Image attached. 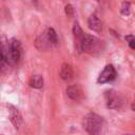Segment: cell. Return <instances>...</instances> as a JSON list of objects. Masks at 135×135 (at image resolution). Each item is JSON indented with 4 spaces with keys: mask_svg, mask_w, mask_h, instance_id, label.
Returning a JSON list of instances; mask_svg holds the SVG:
<instances>
[{
    "mask_svg": "<svg viewBox=\"0 0 135 135\" xmlns=\"http://www.w3.org/2000/svg\"><path fill=\"white\" fill-rule=\"evenodd\" d=\"M0 56L9 65H16L21 56V45L16 39L9 40L0 47Z\"/></svg>",
    "mask_w": 135,
    "mask_h": 135,
    "instance_id": "obj_1",
    "label": "cell"
},
{
    "mask_svg": "<svg viewBox=\"0 0 135 135\" xmlns=\"http://www.w3.org/2000/svg\"><path fill=\"white\" fill-rule=\"evenodd\" d=\"M83 128L90 135H100L103 128V119L95 113H89L83 118Z\"/></svg>",
    "mask_w": 135,
    "mask_h": 135,
    "instance_id": "obj_2",
    "label": "cell"
},
{
    "mask_svg": "<svg viewBox=\"0 0 135 135\" xmlns=\"http://www.w3.org/2000/svg\"><path fill=\"white\" fill-rule=\"evenodd\" d=\"M79 50H81L85 53H89V54H96L101 51V41L94 36L84 34V36L80 42Z\"/></svg>",
    "mask_w": 135,
    "mask_h": 135,
    "instance_id": "obj_3",
    "label": "cell"
},
{
    "mask_svg": "<svg viewBox=\"0 0 135 135\" xmlns=\"http://www.w3.org/2000/svg\"><path fill=\"white\" fill-rule=\"evenodd\" d=\"M104 99L109 109H117L122 104V99L114 90H108L104 93Z\"/></svg>",
    "mask_w": 135,
    "mask_h": 135,
    "instance_id": "obj_4",
    "label": "cell"
},
{
    "mask_svg": "<svg viewBox=\"0 0 135 135\" xmlns=\"http://www.w3.org/2000/svg\"><path fill=\"white\" fill-rule=\"evenodd\" d=\"M115 77H116L115 68L112 64H108V65H105V68L103 69V71L100 73L97 81L99 83H105V82H110V81L114 80Z\"/></svg>",
    "mask_w": 135,
    "mask_h": 135,
    "instance_id": "obj_5",
    "label": "cell"
},
{
    "mask_svg": "<svg viewBox=\"0 0 135 135\" xmlns=\"http://www.w3.org/2000/svg\"><path fill=\"white\" fill-rule=\"evenodd\" d=\"M66 94L73 100H79L82 97V91H81L80 86L77 84L69 85L66 89Z\"/></svg>",
    "mask_w": 135,
    "mask_h": 135,
    "instance_id": "obj_6",
    "label": "cell"
},
{
    "mask_svg": "<svg viewBox=\"0 0 135 135\" xmlns=\"http://www.w3.org/2000/svg\"><path fill=\"white\" fill-rule=\"evenodd\" d=\"M88 24H89V27L91 30H93L94 32H101L102 31V22L100 21V19L96 16V15H91L89 20H88Z\"/></svg>",
    "mask_w": 135,
    "mask_h": 135,
    "instance_id": "obj_7",
    "label": "cell"
},
{
    "mask_svg": "<svg viewBox=\"0 0 135 135\" xmlns=\"http://www.w3.org/2000/svg\"><path fill=\"white\" fill-rule=\"evenodd\" d=\"M36 46L38 50L40 51H45V50H49L50 47H52L53 45L51 44V42L49 41L45 33H43L41 36H39L36 40Z\"/></svg>",
    "mask_w": 135,
    "mask_h": 135,
    "instance_id": "obj_8",
    "label": "cell"
},
{
    "mask_svg": "<svg viewBox=\"0 0 135 135\" xmlns=\"http://www.w3.org/2000/svg\"><path fill=\"white\" fill-rule=\"evenodd\" d=\"M73 75H74V72H73V69L70 64L68 63H63L61 65V69H60V77L68 81V80H71L73 78Z\"/></svg>",
    "mask_w": 135,
    "mask_h": 135,
    "instance_id": "obj_9",
    "label": "cell"
},
{
    "mask_svg": "<svg viewBox=\"0 0 135 135\" xmlns=\"http://www.w3.org/2000/svg\"><path fill=\"white\" fill-rule=\"evenodd\" d=\"M9 117H11V120L12 122L14 123V126L16 128H19L21 122H22V117L20 115V113L18 112L17 109H15L14 107H9Z\"/></svg>",
    "mask_w": 135,
    "mask_h": 135,
    "instance_id": "obj_10",
    "label": "cell"
},
{
    "mask_svg": "<svg viewBox=\"0 0 135 135\" xmlns=\"http://www.w3.org/2000/svg\"><path fill=\"white\" fill-rule=\"evenodd\" d=\"M30 85L35 89H40L43 86V77L41 75H33L30 79Z\"/></svg>",
    "mask_w": 135,
    "mask_h": 135,
    "instance_id": "obj_11",
    "label": "cell"
},
{
    "mask_svg": "<svg viewBox=\"0 0 135 135\" xmlns=\"http://www.w3.org/2000/svg\"><path fill=\"white\" fill-rule=\"evenodd\" d=\"M73 34H74L75 39L77 40L78 49H79V45H80V42H81V40H82V38L84 36V33L82 32V30H81V27L79 26L78 23H75L74 24V26H73Z\"/></svg>",
    "mask_w": 135,
    "mask_h": 135,
    "instance_id": "obj_12",
    "label": "cell"
},
{
    "mask_svg": "<svg viewBox=\"0 0 135 135\" xmlns=\"http://www.w3.org/2000/svg\"><path fill=\"white\" fill-rule=\"evenodd\" d=\"M44 33H45V35H46L49 41L51 42V44H52V45H56V44H57V41H58V38H57V34H56V32L54 31V28L49 27Z\"/></svg>",
    "mask_w": 135,
    "mask_h": 135,
    "instance_id": "obj_13",
    "label": "cell"
},
{
    "mask_svg": "<svg viewBox=\"0 0 135 135\" xmlns=\"http://www.w3.org/2000/svg\"><path fill=\"white\" fill-rule=\"evenodd\" d=\"M126 40L128 41L129 43V46L133 50H135V37L133 35H129V36H126Z\"/></svg>",
    "mask_w": 135,
    "mask_h": 135,
    "instance_id": "obj_14",
    "label": "cell"
},
{
    "mask_svg": "<svg viewBox=\"0 0 135 135\" xmlns=\"http://www.w3.org/2000/svg\"><path fill=\"white\" fill-rule=\"evenodd\" d=\"M121 13L123 15H129L130 13V2H127L124 1L122 3V6H121Z\"/></svg>",
    "mask_w": 135,
    "mask_h": 135,
    "instance_id": "obj_15",
    "label": "cell"
},
{
    "mask_svg": "<svg viewBox=\"0 0 135 135\" xmlns=\"http://www.w3.org/2000/svg\"><path fill=\"white\" fill-rule=\"evenodd\" d=\"M65 14L68 16H73L74 15V8H73V6L71 4L65 5Z\"/></svg>",
    "mask_w": 135,
    "mask_h": 135,
    "instance_id": "obj_16",
    "label": "cell"
},
{
    "mask_svg": "<svg viewBox=\"0 0 135 135\" xmlns=\"http://www.w3.org/2000/svg\"><path fill=\"white\" fill-rule=\"evenodd\" d=\"M132 109H133V110H134V111H135V103H134V104H133V105H132Z\"/></svg>",
    "mask_w": 135,
    "mask_h": 135,
    "instance_id": "obj_17",
    "label": "cell"
},
{
    "mask_svg": "<svg viewBox=\"0 0 135 135\" xmlns=\"http://www.w3.org/2000/svg\"><path fill=\"white\" fill-rule=\"evenodd\" d=\"M98 1H99V0H98Z\"/></svg>",
    "mask_w": 135,
    "mask_h": 135,
    "instance_id": "obj_18",
    "label": "cell"
}]
</instances>
